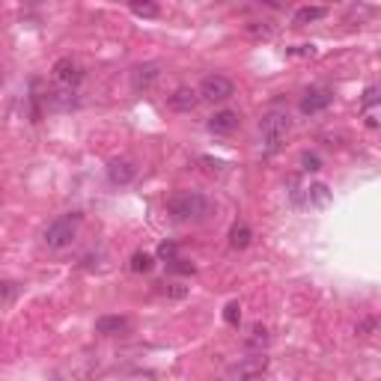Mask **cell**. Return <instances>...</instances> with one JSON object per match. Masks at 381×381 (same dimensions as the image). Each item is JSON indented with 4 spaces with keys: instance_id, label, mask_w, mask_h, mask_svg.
<instances>
[{
    "instance_id": "6da1fadb",
    "label": "cell",
    "mask_w": 381,
    "mask_h": 381,
    "mask_svg": "<svg viewBox=\"0 0 381 381\" xmlns=\"http://www.w3.org/2000/svg\"><path fill=\"white\" fill-rule=\"evenodd\" d=\"M167 211L170 218L179 223H197V221H206L215 206L206 194H197V190H182V194H173L167 200Z\"/></svg>"
},
{
    "instance_id": "7a4b0ae2",
    "label": "cell",
    "mask_w": 381,
    "mask_h": 381,
    "mask_svg": "<svg viewBox=\"0 0 381 381\" xmlns=\"http://www.w3.org/2000/svg\"><path fill=\"white\" fill-rule=\"evenodd\" d=\"M81 221H84L81 211H66V215L54 218V221L48 223V227H45V232H42L45 244H48L51 251H63V248H69V244L77 239Z\"/></svg>"
},
{
    "instance_id": "3957f363",
    "label": "cell",
    "mask_w": 381,
    "mask_h": 381,
    "mask_svg": "<svg viewBox=\"0 0 381 381\" xmlns=\"http://www.w3.org/2000/svg\"><path fill=\"white\" fill-rule=\"evenodd\" d=\"M289 128H292V122H289V114L283 107H271V110H265V114L260 117V134L265 140V152L268 155L280 149V143L286 140Z\"/></svg>"
},
{
    "instance_id": "277c9868",
    "label": "cell",
    "mask_w": 381,
    "mask_h": 381,
    "mask_svg": "<svg viewBox=\"0 0 381 381\" xmlns=\"http://www.w3.org/2000/svg\"><path fill=\"white\" fill-rule=\"evenodd\" d=\"M235 93V84L230 81L227 75H206L203 84H200V98L206 102H227V98Z\"/></svg>"
},
{
    "instance_id": "5b68a950",
    "label": "cell",
    "mask_w": 381,
    "mask_h": 381,
    "mask_svg": "<svg viewBox=\"0 0 381 381\" xmlns=\"http://www.w3.org/2000/svg\"><path fill=\"white\" fill-rule=\"evenodd\" d=\"M51 72H54V81H57L60 87H66V89H75L84 81V66L75 57H60L57 63H54Z\"/></svg>"
},
{
    "instance_id": "8992f818",
    "label": "cell",
    "mask_w": 381,
    "mask_h": 381,
    "mask_svg": "<svg viewBox=\"0 0 381 381\" xmlns=\"http://www.w3.org/2000/svg\"><path fill=\"white\" fill-rule=\"evenodd\" d=\"M334 102V93L324 87H313L301 96V114H322L324 107H331Z\"/></svg>"
},
{
    "instance_id": "52a82bcc",
    "label": "cell",
    "mask_w": 381,
    "mask_h": 381,
    "mask_svg": "<svg viewBox=\"0 0 381 381\" xmlns=\"http://www.w3.org/2000/svg\"><path fill=\"white\" fill-rule=\"evenodd\" d=\"M265 357L262 354H256L251 357V361H244L232 369V373L227 375V381H262V373H265Z\"/></svg>"
},
{
    "instance_id": "ba28073f",
    "label": "cell",
    "mask_w": 381,
    "mask_h": 381,
    "mask_svg": "<svg viewBox=\"0 0 381 381\" xmlns=\"http://www.w3.org/2000/svg\"><path fill=\"white\" fill-rule=\"evenodd\" d=\"M158 77H161V66L158 63H140V66H134V69H131V87L140 93V89H149Z\"/></svg>"
},
{
    "instance_id": "9c48e42d",
    "label": "cell",
    "mask_w": 381,
    "mask_h": 381,
    "mask_svg": "<svg viewBox=\"0 0 381 381\" xmlns=\"http://www.w3.org/2000/svg\"><path fill=\"white\" fill-rule=\"evenodd\" d=\"M134 176H137V167H134V161H128V158H114L107 164L110 185H128V182H134Z\"/></svg>"
},
{
    "instance_id": "30bf717a",
    "label": "cell",
    "mask_w": 381,
    "mask_h": 381,
    "mask_svg": "<svg viewBox=\"0 0 381 381\" xmlns=\"http://www.w3.org/2000/svg\"><path fill=\"white\" fill-rule=\"evenodd\" d=\"M241 126L239 110H218L215 117H209V131L211 134H232Z\"/></svg>"
},
{
    "instance_id": "8fae6325",
    "label": "cell",
    "mask_w": 381,
    "mask_h": 381,
    "mask_svg": "<svg viewBox=\"0 0 381 381\" xmlns=\"http://www.w3.org/2000/svg\"><path fill=\"white\" fill-rule=\"evenodd\" d=\"M197 102H200V96H197V89H190V87H179V89H173V96H170V107L179 110V114L194 110Z\"/></svg>"
},
{
    "instance_id": "7c38bea8",
    "label": "cell",
    "mask_w": 381,
    "mask_h": 381,
    "mask_svg": "<svg viewBox=\"0 0 381 381\" xmlns=\"http://www.w3.org/2000/svg\"><path fill=\"white\" fill-rule=\"evenodd\" d=\"M128 331V319L126 316H102L96 319V334L102 337H117V334H126Z\"/></svg>"
},
{
    "instance_id": "4fadbf2b",
    "label": "cell",
    "mask_w": 381,
    "mask_h": 381,
    "mask_svg": "<svg viewBox=\"0 0 381 381\" xmlns=\"http://www.w3.org/2000/svg\"><path fill=\"white\" fill-rule=\"evenodd\" d=\"M251 241H253V232H251L248 223H232L230 227V248L244 251V248H251Z\"/></svg>"
},
{
    "instance_id": "5bb4252c",
    "label": "cell",
    "mask_w": 381,
    "mask_h": 381,
    "mask_svg": "<svg viewBox=\"0 0 381 381\" xmlns=\"http://www.w3.org/2000/svg\"><path fill=\"white\" fill-rule=\"evenodd\" d=\"M324 15H328V9H324V6H301L292 21L298 27H304V24H313V21H319Z\"/></svg>"
},
{
    "instance_id": "9a60e30c",
    "label": "cell",
    "mask_w": 381,
    "mask_h": 381,
    "mask_svg": "<svg viewBox=\"0 0 381 381\" xmlns=\"http://www.w3.org/2000/svg\"><path fill=\"white\" fill-rule=\"evenodd\" d=\"M152 265H155V260H152L147 251H137V253L131 256V262H128V268H131L134 274H147V271H152Z\"/></svg>"
},
{
    "instance_id": "2e32d148",
    "label": "cell",
    "mask_w": 381,
    "mask_h": 381,
    "mask_svg": "<svg viewBox=\"0 0 381 381\" xmlns=\"http://www.w3.org/2000/svg\"><path fill=\"white\" fill-rule=\"evenodd\" d=\"M18 298V283L15 280H0V310L9 307Z\"/></svg>"
},
{
    "instance_id": "e0dca14e",
    "label": "cell",
    "mask_w": 381,
    "mask_h": 381,
    "mask_svg": "<svg viewBox=\"0 0 381 381\" xmlns=\"http://www.w3.org/2000/svg\"><path fill=\"white\" fill-rule=\"evenodd\" d=\"M251 345V349H256V352H262V345L268 343V331L262 328V324H253L251 328V334H248V340H244Z\"/></svg>"
},
{
    "instance_id": "ac0fdd59",
    "label": "cell",
    "mask_w": 381,
    "mask_h": 381,
    "mask_svg": "<svg viewBox=\"0 0 381 381\" xmlns=\"http://www.w3.org/2000/svg\"><path fill=\"white\" fill-rule=\"evenodd\" d=\"M239 319H241V304H239V301H230V304L223 307V322H227V324H239Z\"/></svg>"
},
{
    "instance_id": "d6986e66",
    "label": "cell",
    "mask_w": 381,
    "mask_h": 381,
    "mask_svg": "<svg viewBox=\"0 0 381 381\" xmlns=\"http://www.w3.org/2000/svg\"><path fill=\"white\" fill-rule=\"evenodd\" d=\"M158 256H161L167 265H170L173 260H179V248H176L173 241H161V244H158Z\"/></svg>"
},
{
    "instance_id": "ffe728a7",
    "label": "cell",
    "mask_w": 381,
    "mask_h": 381,
    "mask_svg": "<svg viewBox=\"0 0 381 381\" xmlns=\"http://www.w3.org/2000/svg\"><path fill=\"white\" fill-rule=\"evenodd\" d=\"M131 13L134 15H143V18H155L161 9H158V3H131Z\"/></svg>"
},
{
    "instance_id": "44dd1931",
    "label": "cell",
    "mask_w": 381,
    "mask_h": 381,
    "mask_svg": "<svg viewBox=\"0 0 381 381\" xmlns=\"http://www.w3.org/2000/svg\"><path fill=\"white\" fill-rule=\"evenodd\" d=\"M301 167H304L307 173H316V170H322V158L316 152H304L301 155Z\"/></svg>"
},
{
    "instance_id": "7402d4cb",
    "label": "cell",
    "mask_w": 381,
    "mask_h": 381,
    "mask_svg": "<svg viewBox=\"0 0 381 381\" xmlns=\"http://www.w3.org/2000/svg\"><path fill=\"white\" fill-rule=\"evenodd\" d=\"M158 292H161V295H167V298H185V295H188V289H185V286H173V283H170V286L161 283Z\"/></svg>"
},
{
    "instance_id": "603a6c76",
    "label": "cell",
    "mask_w": 381,
    "mask_h": 381,
    "mask_svg": "<svg viewBox=\"0 0 381 381\" xmlns=\"http://www.w3.org/2000/svg\"><path fill=\"white\" fill-rule=\"evenodd\" d=\"M378 105V87H366L364 93V110H375Z\"/></svg>"
},
{
    "instance_id": "cb8c5ba5",
    "label": "cell",
    "mask_w": 381,
    "mask_h": 381,
    "mask_svg": "<svg viewBox=\"0 0 381 381\" xmlns=\"http://www.w3.org/2000/svg\"><path fill=\"white\" fill-rule=\"evenodd\" d=\"M286 54H292V57H313L316 48L313 45H295V48H286Z\"/></svg>"
},
{
    "instance_id": "d4e9b609",
    "label": "cell",
    "mask_w": 381,
    "mask_h": 381,
    "mask_svg": "<svg viewBox=\"0 0 381 381\" xmlns=\"http://www.w3.org/2000/svg\"><path fill=\"white\" fill-rule=\"evenodd\" d=\"M248 30L253 33V36H265V39H268V36H271V33H274V27H268V24H262V21H253V24H251Z\"/></svg>"
},
{
    "instance_id": "484cf974",
    "label": "cell",
    "mask_w": 381,
    "mask_h": 381,
    "mask_svg": "<svg viewBox=\"0 0 381 381\" xmlns=\"http://www.w3.org/2000/svg\"><path fill=\"white\" fill-rule=\"evenodd\" d=\"M200 164H206L209 173H223V161H215V158H209V155H203V158H200Z\"/></svg>"
},
{
    "instance_id": "4316f807",
    "label": "cell",
    "mask_w": 381,
    "mask_h": 381,
    "mask_svg": "<svg viewBox=\"0 0 381 381\" xmlns=\"http://www.w3.org/2000/svg\"><path fill=\"white\" fill-rule=\"evenodd\" d=\"M170 271H179V274H194V265H188L185 260H173V262H170Z\"/></svg>"
},
{
    "instance_id": "83f0119b",
    "label": "cell",
    "mask_w": 381,
    "mask_h": 381,
    "mask_svg": "<svg viewBox=\"0 0 381 381\" xmlns=\"http://www.w3.org/2000/svg\"><path fill=\"white\" fill-rule=\"evenodd\" d=\"M369 331H375V319H364L357 324V334H361V337H369Z\"/></svg>"
},
{
    "instance_id": "f1b7e54d",
    "label": "cell",
    "mask_w": 381,
    "mask_h": 381,
    "mask_svg": "<svg viewBox=\"0 0 381 381\" xmlns=\"http://www.w3.org/2000/svg\"><path fill=\"white\" fill-rule=\"evenodd\" d=\"M366 126H369V128L378 126V114H375V110H366Z\"/></svg>"
}]
</instances>
